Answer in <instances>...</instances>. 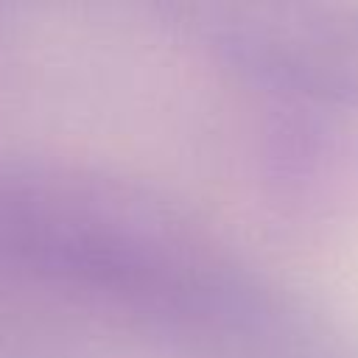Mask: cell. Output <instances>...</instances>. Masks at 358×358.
Here are the masks:
<instances>
[{"label": "cell", "mask_w": 358, "mask_h": 358, "mask_svg": "<svg viewBox=\"0 0 358 358\" xmlns=\"http://www.w3.org/2000/svg\"><path fill=\"white\" fill-rule=\"evenodd\" d=\"M227 56L263 84L327 103L358 106V6H235L213 25Z\"/></svg>", "instance_id": "obj_1"}]
</instances>
